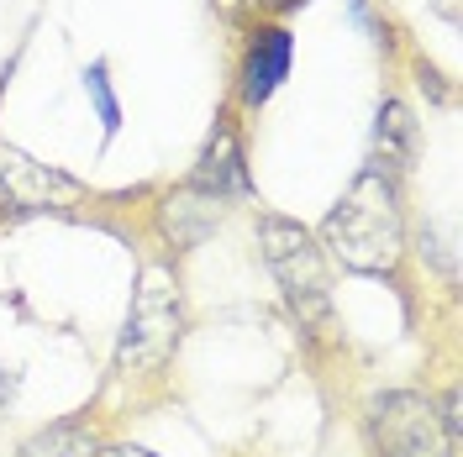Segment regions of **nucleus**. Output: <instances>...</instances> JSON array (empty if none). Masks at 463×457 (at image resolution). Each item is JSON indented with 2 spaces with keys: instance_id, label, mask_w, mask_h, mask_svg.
<instances>
[{
  "instance_id": "3",
  "label": "nucleus",
  "mask_w": 463,
  "mask_h": 457,
  "mask_svg": "<svg viewBox=\"0 0 463 457\" xmlns=\"http://www.w3.org/2000/svg\"><path fill=\"white\" fill-rule=\"evenodd\" d=\"M259 247L279 294H285V305L295 311V321L306 331H326V321H332V279H326V253H321L317 231H306L289 216H259Z\"/></svg>"
},
{
  "instance_id": "7",
  "label": "nucleus",
  "mask_w": 463,
  "mask_h": 457,
  "mask_svg": "<svg viewBox=\"0 0 463 457\" xmlns=\"http://www.w3.org/2000/svg\"><path fill=\"white\" fill-rule=\"evenodd\" d=\"M190 190H201V195H216V201H232V195H242L248 190V158H242V143H237V126H232L227 116L216 121V132L205 137L201 158H195V169L184 179Z\"/></svg>"
},
{
  "instance_id": "6",
  "label": "nucleus",
  "mask_w": 463,
  "mask_h": 457,
  "mask_svg": "<svg viewBox=\"0 0 463 457\" xmlns=\"http://www.w3.org/2000/svg\"><path fill=\"white\" fill-rule=\"evenodd\" d=\"M289 63H295V37L285 27H259L242 48V69H237V95L248 111L269 106V95L289 79Z\"/></svg>"
},
{
  "instance_id": "12",
  "label": "nucleus",
  "mask_w": 463,
  "mask_h": 457,
  "mask_svg": "<svg viewBox=\"0 0 463 457\" xmlns=\"http://www.w3.org/2000/svg\"><path fill=\"white\" fill-rule=\"evenodd\" d=\"M95 457H153L147 447H106V452H95Z\"/></svg>"
},
{
  "instance_id": "9",
  "label": "nucleus",
  "mask_w": 463,
  "mask_h": 457,
  "mask_svg": "<svg viewBox=\"0 0 463 457\" xmlns=\"http://www.w3.org/2000/svg\"><path fill=\"white\" fill-rule=\"evenodd\" d=\"M95 452H100V447H95V431H90V421L69 415V421H53V426L32 431L16 457H95Z\"/></svg>"
},
{
  "instance_id": "11",
  "label": "nucleus",
  "mask_w": 463,
  "mask_h": 457,
  "mask_svg": "<svg viewBox=\"0 0 463 457\" xmlns=\"http://www.w3.org/2000/svg\"><path fill=\"white\" fill-rule=\"evenodd\" d=\"M16 389H22V373L11 368V363H0V415L11 410V400H16Z\"/></svg>"
},
{
  "instance_id": "10",
  "label": "nucleus",
  "mask_w": 463,
  "mask_h": 457,
  "mask_svg": "<svg viewBox=\"0 0 463 457\" xmlns=\"http://www.w3.org/2000/svg\"><path fill=\"white\" fill-rule=\"evenodd\" d=\"M85 95H90V106H95V116H100L106 143H111L116 132H121V100H116V89H111V69H106V58H95V63L85 69Z\"/></svg>"
},
{
  "instance_id": "13",
  "label": "nucleus",
  "mask_w": 463,
  "mask_h": 457,
  "mask_svg": "<svg viewBox=\"0 0 463 457\" xmlns=\"http://www.w3.org/2000/svg\"><path fill=\"white\" fill-rule=\"evenodd\" d=\"M253 5H269V11H279V16H285V11H300L306 0H253Z\"/></svg>"
},
{
  "instance_id": "2",
  "label": "nucleus",
  "mask_w": 463,
  "mask_h": 457,
  "mask_svg": "<svg viewBox=\"0 0 463 457\" xmlns=\"http://www.w3.org/2000/svg\"><path fill=\"white\" fill-rule=\"evenodd\" d=\"M179 337H184V294H179V279L164 263H153V268L137 274L132 305H127V321H121L116 373H127V378L158 373L174 358Z\"/></svg>"
},
{
  "instance_id": "8",
  "label": "nucleus",
  "mask_w": 463,
  "mask_h": 457,
  "mask_svg": "<svg viewBox=\"0 0 463 457\" xmlns=\"http://www.w3.org/2000/svg\"><path fill=\"white\" fill-rule=\"evenodd\" d=\"M411 158H416V121H411V111L401 100H384L374 116V153H369V163L405 179Z\"/></svg>"
},
{
  "instance_id": "4",
  "label": "nucleus",
  "mask_w": 463,
  "mask_h": 457,
  "mask_svg": "<svg viewBox=\"0 0 463 457\" xmlns=\"http://www.w3.org/2000/svg\"><path fill=\"white\" fill-rule=\"evenodd\" d=\"M364 436L374 457H453L458 436L442 426V410L416 389H384L364 405Z\"/></svg>"
},
{
  "instance_id": "5",
  "label": "nucleus",
  "mask_w": 463,
  "mask_h": 457,
  "mask_svg": "<svg viewBox=\"0 0 463 457\" xmlns=\"http://www.w3.org/2000/svg\"><path fill=\"white\" fill-rule=\"evenodd\" d=\"M80 201V179L37 163L32 153L0 143V210H58Z\"/></svg>"
},
{
  "instance_id": "1",
  "label": "nucleus",
  "mask_w": 463,
  "mask_h": 457,
  "mask_svg": "<svg viewBox=\"0 0 463 457\" xmlns=\"http://www.w3.org/2000/svg\"><path fill=\"white\" fill-rule=\"evenodd\" d=\"M321 253L332 257L347 274H395L405 257V190L395 173L364 169L353 173V184L343 190V201L326 210V221L317 231Z\"/></svg>"
}]
</instances>
